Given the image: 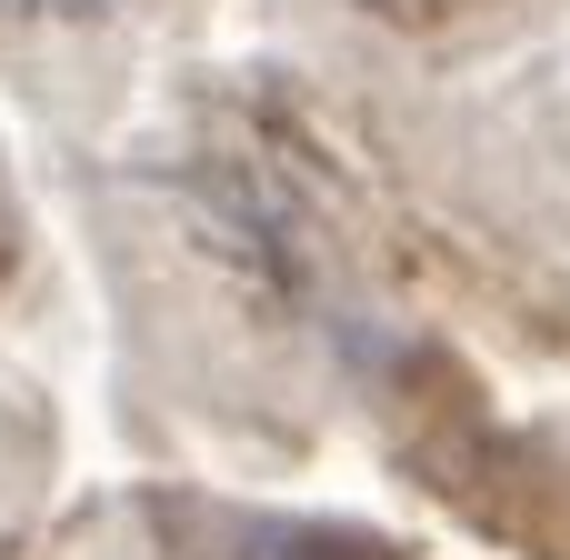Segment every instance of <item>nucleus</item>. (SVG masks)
<instances>
[{"label": "nucleus", "instance_id": "obj_1", "mask_svg": "<svg viewBox=\"0 0 570 560\" xmlns=\"http://www.w3.org/2000/svg\"><path fill=\"white\" fill-rule=\"evenodd\" d=\"M120 0H0V30H60V20H100Z\"/></svg>", "mask_w": 570, "mask_h": 560}, {"label": "nucleus", "instance_id": "obj_2", "mask_svg": "<svg viewBox=\"0 0 570 560\" xmlns=\"http://www.w3.org/2000/svg\"><path fill=\"white\" fill-rule=\"evenodd\" d=\"M10 250H20V210H10V190H0V281H10Z\"/></svg>", "mask_w": 570, "mask_h": 560}]
</instances>
